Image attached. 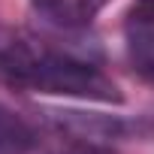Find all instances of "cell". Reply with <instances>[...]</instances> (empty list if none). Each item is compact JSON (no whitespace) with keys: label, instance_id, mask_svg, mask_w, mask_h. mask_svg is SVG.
Instances as JSON below:
<instances>
[{"label":"cell","instance_id":"obj_1","mask_svg":"<svg viewBox=\"0 0 154 154\" xmlns=\"http://www.w3.org/2000/svg\"><path fill=\"white\" fill-rule=\"evenodd\" d=\"M42 48H45L42 42L27 39L0 21V85L30 91L42 60Z\"/></svg>","mask_w":154,"mask_h":154},{"label":"cell","instance_id":"obj_2","mask_svg":"<svg viewBox=\"0 0 154 154\" xmlns=\"http://www.w3.org/2000/svg\"><path fill=\"white\" fill-rule=\"evenodd\" d=\"M124 48L127 60L136 69L139 79L154 85V15L145 9H133L124 27Z\"/></svg>","mask_w":154,"mask_h":154},{"label":"cell","instance_id":"obj_3","mask_svg":"<svg viewBox=\"0 0 154 154\" xmlns=\"http://www.w3.org/2000/svg\"><path fill=\"white\" fill-rule=\"evenodd\" d=\"M0 154H51V148L24 115L0 103Z\"/></svg>","mask_w":154,"mask_h":154},{"label":"cell","instance_id":"obj_4","mask_svg":"<svg viewBox=\"0 0 154 154\" xmlns=\"http://www.w3.org/2000/svg\"><path fill=\"white\" fill-rule=\"evenodd\" d=\"M112 0H30V6L51 24L75 30L91 24Z\"/></svg>","mask_w":154,"mask_h":154},{"label":"cell","instance_id":"obj_5","mask_svg":"<svg viewBox=\"0 0 154 154\" xmlns=\"http://www.w3.org/2000/svg\"><path fill=\"white\" fill-rule=\"evenodd\" d=\"M72 154H112L109 148H100V145H82V148H75Z\"/></svg>","mask_w":154,"mask_h":154}]
</instances>
